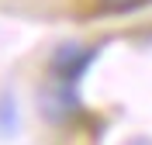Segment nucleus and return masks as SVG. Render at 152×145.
<instances>
[{
  "mask_svg": "<svg viewBox=\"0 0 152 145\" xmlns=\"http://www.w3.org/2000/svg\"><path fill=\"white\" fill-rule=\"evenodd\" d=\"M97 48L94 45H76V42H66L59 45L52 55H48V76L62 79V83H80L83 73L94 66Z\"/></svg>",
  "mask_w": 152,
  "mask_h": 145,
  "instance_id": "obj_1",
  "label": "nucleus"
},
{
  "mask_svg": "<svg viewBox=\"0 0 152 145\" xmlns=\"http://www.w3.org/2000/svg\"><path fill=\"white\" fill-rule=\"evenodd\" d=\"M38 104H42V114L52 121V125H66L80 114V100H76V83H62V79H52L42 90H38Z\"/></svg>",
  "mask_w": 152,
  "mask_h": 145,
  "instance_id": "obj_2",
  "label": "nucleus"
},
{
  "mask_svg": "<svg viewBox=\"0 0 152 145\" xmlns=\"http://www.w3.org/2000/svg\"><path fill=\"white\" fill-rule=\"evenodd\" d=\"M14 128H18V104H14L10 93H4V97H0V131L10 135Z\"/></svg>",
  "mask_w": 152,
  "mask_h": 145,
  "instance_id": "obj_3",
  "label": "nucleus"
},
{
  "mask_svg": "<svg viewBox=\"0 0 152 145\" xmlns=\"http://www.w3.org/2000/svg\"><path fill=\"white\" fill-rule=\"evenodd\" d=\"M152 0H100V7L104 10H132V7H145Z\"/></svg>",
  "mask_w": 152,
  "mask_h": 145,
  "instance_id": "obj_4",
  "label": "nucleus"
}]
</instances>
